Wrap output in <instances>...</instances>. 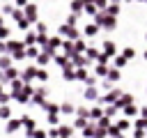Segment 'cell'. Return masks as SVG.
I'll use <instances>...</instances> for the list:
<instances>
[{
  "mask_svg": "<svg viewBox=\"0 0 147 138\" xmlns=\"http://www.w3.org/2000/svg\"><path fill=\"white\" fill-rule=\"evenodd\" d=\"M115 48H117V46H115L113 41H103V53H106V55H115Z\"/></svg>",
  "mask_w": 147,
  "mask_h": 138,
  "instance_id": "obj_1",
  "label": "cell"
},
{
  "mask_svg": "<svg viewBox=\"0 0 147 138\" xmlns=\"http://www.w3.org/2000/svg\"><path fill=\"white\" fill-rule=\"evenodd\" d=\"M60 30H62V34H69V37H74V39H76V37H78V32H76V30H74V28H69V25H62V28H60Z\"/></svg>",
  "mask_w": 147,
  "mask_h": 138,
  "instance_id": "obj_2",
  "label": "cell"
},
{
  "mask_svg": "<svg viewBox=\"0 0 147 138\" xmlns=\"http://www.w3.org/2000/svg\"><path fill=\"white\" fill-rule=\"evenodd\" d=\"M96 32H99V28H96V25H92V23H90V25H85V34H87V37H94Z\"/></svg>",
  "mask_w": 147,
  "mask_h": 138,
  "instance_id": "obj_3",
  "label": "cell"
},
{
  "mask_svg": "<svg viewBox=\"0 0 147 138\" xmlns=\"http://www.w3.org/2000/svg\"><path fill=\"white\" fill-rule=\"evenodd\" d=\"M18 126H21V122H18V120H11V124H9V126H7V131H9V133H11V131H16V129H18Z\"/></svg>",
  "mask_w": 147,
  "mask_h": 138,
  "instance_id": "obj_4",
  "label": "cell"
},
{
  "mask_svg": "<svg viewBox=\"0 0 147 138\" xmlns=\"http://www.w3.org/2000/svg\"><path fill=\"white\" fill-rule=\"evenodd\" d=\"M85 97H87V99H94V97H96V90H94V87H87V90H85Z\"/></svg>",
  "mask_w": 147,
  "mask_h": 138,
  "instance_id": "obj_5",
  "label": "cell"
},
{
  "mask_svg": "<svg viewBox=\"0 0 147 138\" xmlns=\"http://www.w3.org/2000/svg\"><path fill=\"white\" fill-rule=\"evenodd\" d=\"M117 78H119V71H115V69L108 71V80H117Z\"/></svg>",
  "mask_w": 147,
  "mask_h": 138,
  "instance_id": "obj_6",
  "label": "cell"
},
{
  "mask_svg": "<svg viewBox=\"0 0 147 138\" xmlns=\"http://www.w3.org/2000/svg\"><path fill=\"white\" fill-rule=\"evenodd\" d=\"M133 55H136V51H133V48H124V57H129V60H131Z\"/></svg>",
  "mask_w": 147,
  "mask_h": 138,
  "instance_id": "obj_7",
  "label": "cell"
},
{
  "mask_svg": "<svg viewBox=\"0 0 147 138\" xmlns=\"http://www.w3.org/2000/svg\"><path fill=\"white\" fill-rule=\"evenodd\" d=\"M85 12H87V14H96V7H94V5H85Z\"/></svg>",
  "mask_w": 147,
  "mask_h": 138,
  "instance_id": "obj_8",
  "label": "cell"
},
{
  "mask_svg": "<svg viewBox=\"0 0 147 138\" xmlns=\"http://www.w3.org/2000/svg\"><path fill=\"white\" fill-rule=\"evenodd\" d=\"M62 110H64V113H71V110H74V106H71V103H64V106H62Z\"/></svg>",
  "mask_w": 147,
  "mask_h": 138,
  "instance_id": "obj_9",
  "label": "cell"
},
{
  "mask_svg": "<svg viewBox=\"0 0 147 138\" xmlns=\"http://www.w3.org/2000/svg\"><path fill=\"white\" fill-rule=\"evenodd\" d=\"M23 124H25V126H32V124H34V122H32V120H30V117H28V115H25V117H23Z\"/></svg>",
  "mask_w": 147,
  "mask_h": 138,
  "instance_id": "obj_10",
  "label": "cell"
},
{
  "mask_svg": "<svg viewBox=\"0 0 147 138\" xmlns=\"http://www.w3.org/2000/svg\"><path fill=\"white\" fill-rule=\"evenodd\" d=\"M7 32H9L7 28H0V37H7Z\"/></svg>",
  "mask_w": 147,
  "mask_h": 138,
  "instance_id": "obj_11",
  "label": "cell"
},
{
  "mask_svg": "<svg viewBox=\"0 0 147 138\" xmlns=\"http://www.w3.org/2000/svg\"><path fill=\"white\" fill-rule=\"evenodd\" d=\"M2 51H5V44H0V53H2Z\"/></svg>",
  "mask_w": 147,
  "mask_h": 138,
  "instance_id": "obj_12",
  "label": "cell"
},
{
  "mask_svg": "<svg viewBox=\"0 0 147 138\" xmlns=\"http://www.w3.org/2000/svg\"><path fill=\"white\" fill-rule=\"evenodd\" d=\"M142 115H145V117H147V108H142Z\"/></svg>",
  "mask_w": 147,
  "mask_h": 138,
  "instance_id": "obj_13",
  "label": "cell"
},
{
  "mask_svg": "<svg viewBox=\"0 0 147 138\" xmlns=\"http://www.w3.org/2000/svg\"><path fill=\"white\" fill-rule=\"evenodd\" d=\"M145 60H147V51H145Z\"/></svg>",
  "mask_w": 147,
  "mask_h": 138,
  "instance_id": "obj_14",
  "label": "cell"
},
{
  "mask_svg": "<svg viewBox=\"0 0 147 138\" xmlns=\"http://www.w3.org/2000/svg\"><path fill=\"white\" fill-rule=\"evenodd\" d=\"M145 39H147V34H145Z\"/></svg>",
  "mask_w": 147,
  "mask_h": 138,
  "instance_id": "obj_15",
  "label": "cell"
}]
</instances>
